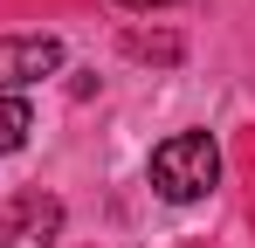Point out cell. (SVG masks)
I'll return each mask as SVG.
<instances>
[{
	"mask_svg": "<svg viewBox=\"0 0 255 248\" xmlns=\"http://www.w3.org/2000/svg\"><path fill=\"white\" fill-rule=\"evenodd\" d=\"M55 235H62V200L14 193L0 207V248H55Z\"/></svg>",
	"mask_w": 255,
	"mask_h": 248,
	"instance_id": "obj_2",
	"label": "cell"
},
{
	"mask_svg": "<svg viewBox=\"0 0 255 248\" xmlns=\"http://www.w3.org/2000/svg\"><path fill=\"white\" fill-rule=\"evenodd\" d=\"M118 7H172V0H118Z\"/></svg>",
	"mask_w": 255,
	"mask_h": 248,
	"instance_id": "obj_5",
	"label": "cell"
},
{
	"mask_svg": "<svg viewBox=\"0 0 255 248\" xmlns=\"http://www.w3.org/2000/svg\"><path fill=\"white\" fill-rule=\"evenodd\" d=\"M28 131H35L28 97H0V152H21V145H28Z\"/></svg>",
	"mask_w": 255,
	"mask_h": 248,
	"instance_id": "obj_4",
	"label": "cell"
},
{
	"mask_svg": "<svg viewBox=\"0 0 255 248\" xmlns=\"http://www.w3.org/2000/svg\"><path fill=\"white\" fill-rule=\"evenodd\" d=\"M62 69V41L55 35H0V97H14L21 83H42Z\"/></svg>",
	"mask_w": 255,
	"mask_h": 248,
	"instance_id": "obj_3",
	"label": "cell"
},
{
	"mask_svg": "<svg viewBox=\"0 0 255 248\" xmlns=\"http://www.w3.org/2000/svg\"><path fill=\"white\" fill-rule=\"evenodd\" d=\"M152 186L159 200H207L221 186V145L207 131H172L166 145H152Z\"/></svg>",
	"mask_w": 255,
	"mask_h": 248,
	"instance_id": "obj_1",
	"label": "cell"
}]
</instances>
